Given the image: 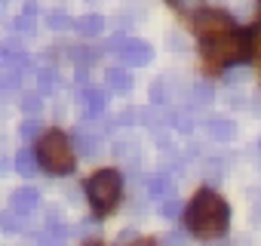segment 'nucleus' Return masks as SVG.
Returning <instances> with one entry per match:
<instances>
[{"instance_id":"obj_1","label":"nucleus","mask_w":261,"mask_h":246,"mask_svg":"<svg viewBox=\"0 0 261 246\" xmlns=\"http://www.w3.org/2000/svg\"><path fill=\"white\" fill-rule=\"evenodd\" d=\"M227 222H230L227 203L209 188L197 191V197L188 206V228H191V234L200 237V240H212V237H221L227 231Z\"/></svg>"},{"instance_id":"obj_2","label":"nucleus","mask_w":261,"mask_h":246,"mask_svg":"<svg viewBox=\"0 0 261 246\" xmlns=\"http://www.w3.org/2000/svg\"><path fill=\"white\" fill-rule=\"evenodd\" d=\"M37 157H40L43 169H49V173H56V176H68V173H74V148H71L68 136L59 133V130H49V133L40 136Z\"/></svg>"},{"instance_id":"obj_3","label":"nucleus","mask_w":261,"mask_h":246,"mask_svg":"<svg viewBox=\"0 0 261 246\" xmlns=\"http://www.w3.org/2000/svg\"><path fill=\"white\" fill-rule=\"evenodd\" d=\"M120 194H123V179L117 169H98L86 182V197L98 215H108L120 203Z\"/></svg>"},{"instance_id":"obj_4","label":"nucleus","mask_w":261,"mask_h":246,"mask_svg":"<svg viewBox=\"0 0 261 246\" xmlns=\"http://www.w3.org/2000/svg\"><path fill=\"white\" fill-rule=\"evenodd\" d=\"M203 59L209 68H224L230 62H240V59H246V37L237 31L221 34V37H209L203 43Z\"/></svg>"},{"instance_id":"obj_5","label":"nucleus","mask_w":261,"mask_h":246,"mask_svg":"<svg viewBox=\"0 0 261 246\" xmlns=\"http://www.w3.org/2000/svg\"><path fill=\"white\" fill-rule=\"evenodd\" d=\"M194 28H197V34H200L203 40H209V37L230 34V31H233V19H230L227 13H221V10H203V13H197Z\"/></svg>"},{"instance_id":"obj_6","label":"nucleus","mask_w":261,"mask_h":246,"mask_svg":"<svg viewBox=\"0 0 261 246\" xmlns=\"http://www.w3.org/2000/svg\"><path fill=\"white\" fill-rule=\"evenodd\" d=\"M117 53H120L123 65H133V68H142V65H148L154 59V50L145 40H123V46Z\"/></svg>"},{"instance_id":"obj_7","label":"nucleus","mask_w":261,"mask_h":246,"mask_svg":"<svg viewBox=\"0 0 261 246\" xmlns=\"http://www.w3.org/2000/svg\"><path fill=\"white\" fill-rule=\"evenodd\" d=\"M37 206H40V191L37 188H16L13 197H10V209L16 215H31Z\"/></svg>"},{"instance_id":"obj_8","label":"nucleus","mask_w":261,"mask_h":246,"mask_svg":"<svg viewBox=\"0 0 261 246\" xmlns=\"http://www.w3.org/2000/svg\"><path fill=\"white\" fill-rule=\"evenodd\" d=\"M206 130H209V136H212L215 142H230V139L237 136V127H233V120H227V117H212Z\"/></svg>"},{"instance_id":"obj_9","label":"nucleus","mask_w":261,"mask_h":246,"mask_svg":"<svg viewBox=\"0 0 261 246\" xmlns=\"http://www.w3.org/2000/svg\"><path fill=\"white\" fill-rule=\"evenodd\" d=\"M83 99H86V114H89V117H98V114L105 111V105H108V95H105L101 89H95V86H89V89L83 92Z\"/></svg>"},{"instance_id":"obj_10","label":"nucleus","mask_w":261,"mask_h":246,"mask_svg":"<svg viewBox=\"0 0 261 246\" xmlns=\"http://www.w3.org/2000/svg\"><path fill=\"white\" fill-rule=\"evenodd\" d=\"M108 86L123 95V92L133 89V77H129V71H123V68H111L108 71Z\"/></svg>"},{"instance_id":"obj_11","label":"nucleus","mask_w":261,"mask_h":246,"mask_svg":"<svg viewBox=\"0 0 261 246\" xmlns=\"http://www.w3.org/2000/svg\"><path fill=\"white\" fill-rule=\"evenodd\" d=\"M37 154H31L28 148H22L19 154H16V169H19V176H25V179H31L34 173H37Z\"/></svg>"},{"instance_id":"obj_12","label":"nucleus","mask_w":261,"mask_h":246,"mask_svg":"<svg viewBox=\"0 0 261 246\" xmlns=\"http://www.w3.org/2000/svg\"><path fill=\"white\" fill-rule=\"evenodd\" d=\"M34 22H37V4H28L22 7V13H19V19H16V28L19 31H25V34H31L34 31Z\"/></svg>"},{"instance_id":"obj_13","label":"nucleus","mask_w":261,"mask_h":246,"mask_svg":"<svg viewBox=\"0 0 261 246\" xmlns=\"http://www.w3.org/2000/svg\"><path fill=\"white\" fill-rule=\"evenodd\" d=\"M101 28H105V19L95 16V13H89V16H83V19L77 22V31H80L83 37H95V34H101Z\"/></svg>"},{"instance_id":"obj_14","label":"nucleus","mask_w":261,"mask_h":246,"mask_svg":"<svg viewBox=\"0 0 261 246\" xmlns=\"http://www.w3.org/2000/svg\"><path fill=\"white\" fill-rule=\"evenodd\" d=\"M172 191V182L166 179V176H148V194H154V197H166Z\"/></svg>"},{"instance_id":"obj_15","label":"nucleus","mask_w":261,"mask_h":246,"mask_svg":"<svg viewBox=\"0 0 261 246\" xmlns=\"http://www.w3.org/2000/svg\"><path fill=\"white\" fill-rule=\"evenodd\" d=\"M56 71L53 68H43V71H37V89H40V95H46V92H53L56 89Z\"/></svg>"},{"instance_id":"obj_16","label":"nucleus","mask_w":261,"mask_h":246,"mask_svg":"<svg viewBox=\"0 0 261 246\" xmlns=\"http://www.w3.org/2000/svg\"><path fill=\"white\" fill-rule=\"evenodd\" d=\"M191 102H194L197 108H206V105L212 102V89H209L206 83H200V86H194V92H191Z\"/></svg>"},{"instance_id":"obj_17","label":"nucleus","mask_w":261,"mask_h":246,"mask_svg":"<svg viewBox=\"0 0 261 246\" xmlns=\"http://www.w3.org/2000/svg\"><path fill=\"white\" fill-rule=\"evenodd\" d=\"M74 142L80 145V151H83V154H92V151H95V145H98V139H95V136H86V130H77Z\"/></svg>"},{"instance_id":"obj_18","label":"nucleus","mask_w":261,"mask_h":246,"mask_svg":"<svg viewBox=\"0 0 261 246\" xmlns=\"http://www.w3.org/2000/svg\"><path fill=\"white\" fill-rule=\"evenodd\" d=\"M68 25H71L68 13H62V10H53V13H49V28H53V31H65Z\"/></svg>"},{"instance_id":"obj_19","label":"nucleus","mask_w":261,"mask_h":246,"mask_svg":"<svg viewBox=\"0 0 261 246\" xmlns=\"http://www.w3.org/2000/svg\"><path fill=\"white\" fill-rule=\"evenodd\" d=\"M181 212V203L175 200V197H166L163 200V206H160V215H166V218H175Z\"/></svg>"},{"instance_id":"obj_20","label":"nucleus","mask_w":261,"mask_h":246,"mask_svg":"<svg viewBox=\"0 0 261 246\" xmlns=\"http://www.w3.org/2000/svg\"><path fill=\"white\" fill-rule=\"evenodd\" d=\"M0 228H4V234H16L19 231V222H16V212L13 209L0 215Z\"/></svg>"},{"instance_id":"obj_21","label":"nucleus","mask_w":261,"mask_h":246,"mask_svg":"<svg viewBox=\"0 0 261 246\" xmlns=\"http://www.w3.org/2000/svg\"><path fill=\"white\" fill-rule=\"evenodd\" d=\"M22 111H28V114H37V111H40V95H34V92L22 95Z\"/></svg>"},{"instance_id":"obj_22","label":"nucleus","mask_w":261,"mask_h":246,"mask_svg":"<svg viewBox=\"0 0 261 246\" xmlns=\"http://www.w3.org/2000/svg\"><path fill=\"white\" fill-rule=\"evenodd\" d=\"M19 133H22V139H34V136L40 133V123H37V120H25Z\"/></svg>"},{"instance_id":"obj_23","label":"nucleus","mask_w":261,"mask_h":246,"mask_svg":"<svg viewBox=\"0 0 261 246\" xmlns=\"http://www.w3.org/2000/svg\"><path fill=\"white\" fill-rule=\"evenodd\" d=\"M129 246H157V243H154V240H133Z\"/></svg>"},{"instance_id":"obj_24","label":"nucleus","mask_w":261,"mask_h":246,"mask_svg":"<svg viewBox=\"0 0 261 246\" xmlns=\"http://www.w3.org/2000/svg\"><path fill=\"white\" fill-rule=\"evenodd\" d=\"M255 53H258V56H261V34H258V37H255Z\"/></svg>"},{"instance_id":"obj_25","label":"nucleus","mask_w":261,"mask_h":246,"mask_svg":"<svg viewBox=\"0 0 261 246\" xmlns=\"http://www.w3.org/2000/svg\"><path fill=\"white\" fill-rule=\"evenodd\" d=\"M86 246H105V243H86Z\"/></svg>"}]
</instances>
